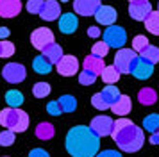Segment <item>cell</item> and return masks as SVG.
Wrapping results in <instances>:
<instances>
[{"label":"cell","mask_w":159,"mask_h":157,"mask_svg":"<svg viewBox=\"0 0 159 157\" xmlns=\"http://www.w3.org/2000/svg\"><path fill=\"white\" fill-rule=\"evenodd\" d=\"M136 57H138L136 52H134L132 48H120L118 52H116V56H115V63H113V66H115L120 73H129L130 64L134 63Z\"/></svg>","instance_id":"6"},{"label":"cell","mask_w":159,"mask_h":157,"mask_svg":"<svg viewBox=\"0 0 159 157\" xmlns=\"http://www.w3.org/2000/svg\"><path fill=\"white\" fill-rule=\"evenodd\" d=\"M82 66H84V70H89V71H93V73H97V75H100L102 70L106 68V63H104V59H102V57L86 56L84 63H82Z\"/></svg>","instance_id":"19"},{"label":"cell","mask_w":159,"mask_h":157,"mask_svg":"<svg viewBox=\"0 0 159 157\" xmlns=\"http://www.w3.org/2000/svg\"><path fill=\"white\" fill-rule=\"evenodd\" d=\"M97 77H98V75H97V73H93V71L82 70V71L79 73V82H80L82 86H91L95 80H97Z\"/></svg>","instance_id":"32"},{"label":"cell","mask_w":159,"mask_h":157,"mask_svg":"<svg viewBox=\"0 0 159 157\" xmlns=\"http://www.w3.org/2000/svg\"><path fill=\"white\" fill-rule=\"evenodd\" d=\"M95 157H122V154L116 152V150H102V152H98Z\"/></svg>","instance_id":"39"},{"label":"cell","mask_w":159,"mask_h":157,"mask_svg":"<svg viewBox=\"0 0 159 157\" xmlns=\"http://www.w3.org/2000/svg\"><path fill=\"white\" fill-rule=\"evenodd\" d=\"M138 100L143 105H152V104H156L157 95H156V91L152 87H143V89H139V93H138Z\"/></svg>","instance_id":"23"},{"label":"cell","mask_w":159,"mask_h":157,"mask_svg":"<svg viewBox=\"0 0 159 157\" xmlns=\"http://www.w3.org/2000/svg\"><path fill=\"white\" fill-rule=\"evenodd\" d=\"M148 45H150V43H148V39H147L145 36H136V38L132 39V50H134V52H143Z\"/></svg>","instance_id":"36"},{"label":"cell","mask_w":159,"mask_h":157,"mask_svg":"<svg viewBox=\"0 0 159 157\" xmlns=\"http://www.w3.org/2000/svg\"><path fill=\"white\" fill-rule=\"evenodd\" d=\"M141 57L147 59V61L152 63V64L159 63V48H157V47H154V45H148V47L141 52Z\"/></svg>","instance_id":"29"},{"label":"cell","mask_w":159,"mask_h":157,"mask_svg":"<svg viewBox=\"0 0 159 157\" xmlns=\"http://www.w3.org/2000/svg\"><path fill=\"white\" fill-rule=\"evenodd\" d=\"M100 93H102V96L106 98V102L109 104V107L113 105L116 100L120 98V95H122V93H120V89H118L116 86H113V84H107L106 87H104V91H100Z\"/></svg>","instance_id":"24"},{"label":"cell","mask_w":159,"mask_h":157,"mask_svg":"<svg viewBox=\"0 0 159 157\" xmlns=\"http://www.w3.org/2000/svg\"><path fill=\"white\" fill-rule=\"evenodd\" d=\"M2 77L7 82H11V84H20L27 77V70L20 63H7L4 66V70H2Z\"/></svg>","instance_id":"5"},{"label":"cell","mask_w":159,"mask_h":157,"mask_svg":"<svg viewBox=\"0 0 159 157\" xmlns=\"http://www.w3.org/2000/svg\"><path fill=\"white\" fill-rule=\"evenodd\" d=\"M0 125L13 130V132H23L29 127V116L20 107L18 109L6 107L0 111Z\"/></svg>","instance_id":"3"},{"label":"cell","mask_w":159,"mask_h":157,"mask_svg":"<svg viewBox=\"0 0 159 157\" xmlns=\"http://www.w3.org/2000/svg\"><path fill=\"white\" fill-rule=\"evenodd\" d=\"M30 43H32L34 48L43 50L47 45L54 43V32H52L50 29H47V27H39L30 34Z\"/></svg>","instance_id":"9"},{"label":"cell","mask_w":159,"mask_h":157,"mask_svg":"<svg viewBox=\"0 0 159 157\" xmlns=\"http://www.w3.org/2000/svg\"><path fill=\"white\" fill-rule=\"evenodd\" d=\"M15 54V45L7 39H0V57H11Z\"/></svg>","instance_id":"33"},{"label":"cell","mask_w":159,"mask_h":157,"mask_svg":"<svg viewBox=\"0 0 159 157\" xmlns=\"http://www.w3.org/2000/svg\"><path fill=\"white\" fill-rule=\"evenodd\" d=\"M77 27H79V20L73 13H66L59 18V30L63 34H72L77 30Z\"/></svg>","instance_id":"16"},{"label":"cell","mask_w":159,"mask_h":157,"mask_svg":"<svg viewBox=\"0 0 159 157\" xmlns=\"http://www.w3.org/2000/svg\"><path fill=\"white\" fill-rule=\"evenodd\" d=\"M91 104H93L95 109H98V111H106L109 109V104L106 102V98L102 96V93H95L93 96H91Z\"/></svg>","instance_id":"34"},{"label":"cell","mask_w":159,"mask_h":157,"mask_svg":"<svg viewBox=\"0 0 159 157\" xmlns=\"http://www.w3.org/2000/svg\"><path fill=\"white\" fill-rule=\"evenodd\" d=\"M104 41L109 45V48H123V45L127 41V34H125V29L118 27V25H109L104 30Z\"/></svg>","instance_id":"4"},{"label":"cell","mask_w":159,"mask_h":157,"mask_svg":"<svg viewBox=\"0 0 159 157\" xmlns=\"http://www.w3.org/2000/svg\"><path fill=\"white\" fill-rule=\"evenodd\" d=\"M95 18H97L98 23L109 27V25H115L116 18H118V13H116L115 7H111V6H100L97 9V13H95Z\"/></svg>","instance_id":"14"},{"label":"cell","mask_w":159,"mask_h":157,"mask_svg":"<svg viewBox=\"0 0 159 157\" xmlns=\"http://www.w3.org/2000/svg\"><path fill=\"white\" fill-rule=\"evenodd\" d=\"M61 2H68V0H61Z\"/></svg>","instance_id":"45"},{"label":"cell","mask_w":159,"mask_h":157,"mask_svg":"<svg viewBox=\"0 0 159 157\" xmlns=\"http://www.w3.org/2000/svg\"><path fill=\"white\" fill-rule=\"evenodd\" d=\"M88 36H91V38H98V36H100V29L98 27H89L88 29Z\"/></svg>","instance_id":"41"},{"label":"cell","mask_w":159,"mask_h":157,"mask_svg":"<svg viewBox=\"0 0 159 157\" xmlns=\"http://www.w3.org/2000/svg\"><path fill=\"white\" fill-rule=\"evenodd\" d=\"M107 52H109V45L106 41H97L91 47V56H97V57H104L107 56Z\"/></svg>","instance_id":"30"},{"label":"cell","mask_w":159,"mask_h":157,"mask_svg":"<svg viewBox=\"0 0 159 157\" xmlns=\"http://www.w3.org/2000/svg\"><path fill=\"white\" fill-rule=\"evenodd\" d=\"M9 29L7 27H0V39H6V38H9Z\"/></svg>","instance_id":"42"},{"label":"cell","mask_w":159,"mask_h":157,"mask_svg":"<svg viewBox=\"0 0 159 157\" xmlns=\"http://www.w3.org/2000/svg\"><path fill=\"white\" fill-rule=\"evenodd\" d=\"M143 127H145V130H148V132H152V134H154L156 130H159V114L154 113V114L145 116Z\"/></svg>","instance_id":"28"},{"label":"cell","mask_w":159,"mask_h":157,"mask_svg":"<svg viewBox=\"0 0 159 157\" xmlns=\"http://www.w3.org/2000/svg\"><path fill=\"white\" fill-rule=\"evenodd\" d=\"M47 113L52 114V116H59V114L63 113L57 100H52V102H48V104H47Z\"/></svg>","instance_id":"38"},{"label":"cell","mask_w":159,"mask_h":157,"mask_svg":"<svg viewBox=\"0 0 159 157\" xmlns=\"http://www.w3.org/2000/svg\"><path fill=\"white\" fill-rule=\"evenodd\" d=\"M145 27L147 30L154 36H159V11H152L147 20H145Z\"/></svg>","instance_id":"22"},{"label":"cell","mask_w":159,"mask_h":157,"mask_svg":"<svg viewBox=\"0 0 159 157\" xmlns=\"http://www.w3.org/2000/svg\"><path fill=\"white\" fill-rule=\"evenodd\" d=\"M32 68H34V71L39 73V75H47V73H50V70H52V63L41 54V56H38L36 59L32 61Z\"/></svg>","instance_id":"21"},{"label":"cell","mask_w":159,"mask_h":157,"mask_svg":"<svg viewBox=\"0 0 159 157\" xmlns=\"http://www.w3.org/2000/svg\"><path fill=\"white\" fill-rule=\"evenodd\" d=\"M13 143H15V132L13 130L6 128V130L0 132V145L2 146H11Z\"/></svg>","instance_id":"35"},{"label":"cell","mask_w":159,"mask_h":157,"mask_svg":"<svg viewBox=\"0 0 159 157\" xmlns=\"http://www.w3.org/2000/svg\"><path fill=\"white\" fill-rule=\"evenodd\" d=\"M102 80L106 82V84H116L118 82V78H120V71L116 70L115 66H106L104 70H102Z\"/></svg>","instance_id":"25"},{"label":"cell","mask_w":159,"mask_h":157,"mask_svg":"<svg viewBox=\"0 0 159 157\" xmlns=\"http://www.w3.org/2000/svg\"><path fill=\"white\" fill-rule=\"evenodd\" d=\"M59 105H61V111L63 113H73L77 109V100L73 98L72 95H63L59 96Z\"/></svg>","instance_id":"27"},{"label":"cell","mask_w":159,"mask_h":157,"mask_svg":"<svg viewBox=\"0 0 159 157\" xmlns=\"http://www.w3.org/2000/svg\"><path fill=\"white\" fill-rule=\"evenodd\" d=\"M34 132H36L38 139H43V141H48V139H52V137L56 136L54 125L48 123V121H41V123H38V127H36Z\"/></svg>","instance_id":"20"},{"label":"cell","mask_w":159,"mask_h":157,"mask_svg":"<svg viewBox=\"0 0 159 157\" xmlns=\"http://www.w3.org/2000/svg\"><path fill=\"white\" fill-rule=\"evenodd\" d=\"M150 143L152 145H159V130H156V132L150 136Z\"/></svg>","instance_id":"43"},{"label":"cell","mask_w":159,"mask_h":157,"mask_svg":"<svg viewBox=\"0 0 159 157\" xmlns=\"http://www.w3.org/2000/svg\"><path fill=\"white\" fill-rule=\"evenodd\" d=\"M130 109H132V102H130V96H127V95H120V98L111 105V111L116 116H127Z\"/></svg>","instance_id":"17"},{"label":"cell","mask_w":159,"mask_h":157,"mask_svg":"<svg viewBox=\"0 0 159 157\" xmlns=\"http://www.w3.org/2000/svg\"><path fill=\"white\" fill-rule=\"evenodd\" d=\"M48 93H50V86L47 84V82H36L34 87H32V95L36 98H45Z\"/></svg>","instance_id":"31"},{"label":"cell","mask_w":159,"mask_h":157,"mask_svg":"<svg viewBox=\"0 0 159 157\" xmlns=\"http://www.w3.org/2000/svg\"><path fill=\"white\" fill-rule=\"evenodd\" d=\"M41 52H43V56L47 57L52 64H57L59 61H61V57H63V48H61V45H57L56 41L50 43V45H47Z\"/></svg>","instance_id":"18"},{"label":"cell","mask_w":159,"mask_h":157,"mask_svg":"<svg viewBox=\"0 0 159 157\" xmlns=\"http://www.w3.org/2000/svg\"><path fill=\"white\" fill-rule=\"evenodd\" d=\"M111 137L115 139L118 148L123 150V152H138L145 143L143 130L138 125H134L130 120H127L125 116H122L115 121Z\"/></svg>","instance_id":"2"},{"label":"cell","mask_w":159,"mask_h":157,"mask_svg":"<svg viewBox=\"0 0 159 157\" xmlns=\"http://www.w3.org/2000/svg\"><path fill=\"white\" fill-rule=\"evenodd\" d=\"M157 11H159V6H157Z\"/></svg>","instance_id":"46"},{"label":"cell","mask_w":159,"mask_h":157,"mask_svg":"<svg viewBox=\"0 0 159 157\" xmlns=\"http://www.w3.org/2000/svg\"><path fill=\"white\" fill-rule=\"evenodd\" d=\"M57 73L63 77H72L79 73V61L75 56H63L57 63Z\"/></svg>","instance_id":"11"},{"label":"cell","mask_w":159,"mask_h":157,"mask_svg":"<svg viewBox=\"0 0 159 157\" xmlns=\"http://www.w3.org/2000/svg\"><path fill=\"white\" fill-rule=\"evenodd\" d=\"M98 7H100V0H75L73 2V11L80 16H95Z\"/></svg>","instance_id":"12"},{"label":"cell","mask_w":159,"mask_h":157,"mask_svg":"<svg viewBox=\"0 0 159 157\" xmlns=\"http://www.w3.org/2000/svg\"><path fill=\"white\" fill-rule=\"evenodd\" d=\"M152 13V6L148 0H139V2H130L129 6V14L132 20L136 21H145L147 16Z\"/></svg>","instance_id":"10"},{"label":"cell","mask_w":159,"mask_h":157,"mask_svg":"<svg viewBox=\"0 0 159 157\" xmlns=\"http://www.w3.org/2000/svg\"><path fill=\"white\" fill-rule=\"evenodd\" d=\"M129 73L134 75L136 78H139V80H145V78H148L152 73H154V64L148 63V61L143 59V57H136L134 63L130 64Z\"/></svg>","instance_id":"7"},{"label":"cell","mask_w":159,"mask_h":157,"mask_svg":"<svg viewBox=\"0 0 159 157\" xmlns=\"http://www.w3.org/2000/svg\"><path fill=\"white\" fill-rule=\"evenodd\" d=\"M129 2H139V0H129Z\"/></svg>","instance_id":"44"},{"label":"cell","mask_w":159,"mask_h":157,"mask_svg":"<svg viewBox=\"0 0 159 157\" xmlns=\"http://www.w3.org/2000/svg\"><path fill=\"white\" fill-rule=\"evenodd\" d=\"M65 146L72 157H95L100 148V137L86 125H77L68 130Z\"/></svg>","instance_id":"1"},{"label":"cell","mask_w":159,"mask_h":157,"mask_svg":"<svg viewBox=\"0 0 159 157\" xmlns=\"http://www.w3.org/2000/svg\"><path fill=\"white\" fill-rule=\"evenodd\" d=\"M113 125H115V121L111 120L109 116L100 114V116H95L93 120H91L89 128H91L98 137H106V136H111V132H113Z\"/></svg>","instance_id":"8"},{"label":"cell","mask_w":159,"mask_h":157,"mask_svg":"<svg viewBox=\"0 0 159 157\" xmlns=\"http://www.w3.org/2000/svg\"><path fill=\"white\" fill-rule=\"evenodd\" d=\"M59 16H61V6H59V2H56V0H45L43 7L39 11V18H43L47 21H54V20H57Z\"/></svg>","instance_id":"13"},{"label":"cell","mask_w":159,"mask_h":157,"mask_svg":"<svg viewBox=\"0 0 159 157\" xmlns=\"http://www.w3.org/2000/svg\"><path fill=\"white\" fill-rule=\"evenodd\" d=\"M22 11L20 0H0V16L2 18H13Z\"/></svg>","instance_id":"15"},{"label":"cell","mask_w":159,"mask_h":157,"mask_svg":"<svg viewBox=\"0 0 159 157\" xmlns=\"http://www.w3.org/2000/svg\"><path fill=\"white\" fill-rule=\"evenodd\" d=\"M29 157H50V155H48L43 148H34V150H30Z\"/></svg>","instance_id":"40"},{"label":"cell","mask_w":159,"mask_h":157,"mask_svg":"<svg viewBox=\"0 0 159 157\" xmlns=\"http://www.w3.org/2000/svg\"><path fill=\"white\" fill-rule=\"evenodd\" d=\"M43 2L45 0H29L27 2V11L30 14H39L41 7H43Z\"/></svg>","instance_id":"37"},{"label":"cell","mask_w":159,"mask_h":157,"mask_svg":"<svg viewBox=\"0 0 159 157\" xmlns=\"http://www.w3.org/2000/svg\"><path fill=\"white\" fill-rule=\"evenodd\" d=\"M6 102H7L9 107H13V109H18V107L23 104V95L22 91H16V89H9L6 93Z\"/></svg>","instance_id":"26"}]
</instances>
